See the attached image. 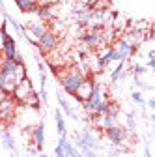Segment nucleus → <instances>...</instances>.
<instances>
[{
	"label": "nucleus",
	"mask_w": 155,
	"mask_h": 157,
	"mask_svg": "<svg viewBox=\"0 0 155 157\" xmlns=\"http://www.w3.org/2000/svg\"><path fill=\"white\" fill-rule=\"evenodd\" d=\"M93 84H95V81H93V78H92V77H86L84 81L81 82V86L77 88V92L73 94V97H75V99L79 101V103L86 101L88 97H90V94H92V88H93Z\"/></svg>",
	"instance_id": "nucleus-8"
},
{
	"label": "nucleus",
	"mask_w": 155,
	"mask_h": 157,
	"mask_svg": "<svg viewBox=\"0 0 155 157\" xmlns=\"http://www.w3.org/2000/svg\"><path fill=\"white\" fill-rule=\"evenodd\" d=\"M13 60H15L17 64H23V54H21V52L17 51V54H15V58H13Z\"/></svg>",
	"instance_id": "nucleus-33"
},
{
	"label": "nucleus",
	"mask_w": 155,
	"mask_h": 157,
	"mask_svg": "<svg viewBox=\"0 0 155 157\" xmlns=\"http://www.w3.org/2000/svg\"><path fill=\"white\" fill-rule=\"evenodd\" d=\"M79 151H81L82 157H97V151H93L90 148H79Z\"/></svg>",
	"instance_id": "nucleus-30"
},
{
	"label": "nucleus",
	"mask_w": 155,
	"mask_h": 157,
	"mask_svg": "<svg viewBox=\"0 0 155 157\" xmlns=\"http://www.w3.org/2000/svg\"><path fill=\"white\" fill-rule=\"evenodd\" d=\"M28 153H30V155L34 157V155H36V148H28Z\"/></svg>",
	"instance_id": "nucleus-38"
},
{
	"label": "nucleus",
	"mask_w": 155,
	"mask_h": 157,
	"mask_svg": "<svg viewBox=\"0 0 155 157\" xmlns=\"http://www.w3.org/2000/svg\"><path fill=\"white\" fill-rule=\"evenodd\" d=\"M37 15H40L41 21H51V19L54 17V11H52V6H37L36 8Z\"/></svg>",
	"instance_id": "nucleus-24"
},
{
	"label": "nucleus",
	"mask_w": 155,
	"mask_h": 157,
	"mask_svg": "<svg viewBox=\"0 0 155 157\" xmlns=\"http://www.w3.org/2000/svg\"><path fill=\"white\" fill-rule=\"evenodd\" d=\"M15 4H17L19 11H23V13H30V11H36V8H37L36 0H15Z\"/></svg>",
	"instance_id": "nucleus-22"
},
{
	"label": "nucleus",
	"mask_w": 155,
	"mask_h": 157,
	"mask_svg": "<svg viewBox=\"0 0 155 157\" xmlns=\"http://www.w3.org/2000/svg\"><path fill=\"white\" fill-rule=\"evenodd\" d=\"M58 146L64 150L66 157H82L81 151H79V148H77L73 142H69V140H67V136H60V140H58Z\"/></svg>",
	"instance_id": "nucleus-13"
},
{
	"label": "nucleus",
	"mask_w": 155,
	"mask_h": 157,
	"mask_svg": "<svg viewBox=\"0 0 155 157\" xmlns=\"http://www.w3.org/2000/svg\"><path fill=\"white\" fill-rule=\"evenodd\" d=\"M34 92H36V90H34V86H32V82H30V78L25 77L23 81L15 86V90H13L11 95L15 97V101H19V103H23V105H25V101L28 99V97H30Z\"/></svg>",
	"instance_id": "nucleus-5"
},
{
	"label": "nucleus",
	"mask_w": 155,
	"mask_h": 157,
	"mask_svg": "<svg viewBox=\"0 0 155 157\" xmlns=\"http://www.w3.org/2000/svg\"><path fill=\"white\" fill-rule=\"evenodd\" d=\"M17 84H19V81H17L15 75H6V73L0 71V90H2L4 94L11 95Z\"/></svg>",
	"instance_id": "nucleus-11"
},
{
	"label": "nucleus",
	"mask_w": 155,
	"mask_h": 157,
	"mask_svg": "<svg viewBox=\"0 0 155 157\" xmlns=\"http://www.w3.org/2000/svg\"><path fill=\"white\" fill-rule=\"evenodd\" d=\"M146 71H148L146 66H140V64H134L133 66V75L134 77H142V75H146Z\"/></svg>",
	"instance_id": "nucleus-28"
},
{
	"label": "nucleus",
	"mask_w": 155,
	"mask_h": 157,
	"mask_svg": "<svg viewBox=\"0 0 155 157\" xmlns=\"http://www.w3.org/2000/svg\"><path fill=\"white\" fill-rule=\"evenodd\" d=\"M0 139H2V146L6 148V150H9L11 153H19V150H17V146H15V140H13V136H11V133L9 131H6V129H2L0 131Z\"/></svg>",
	"instance_id": "nucleus-16"
},
{
	"label": "nucleus",
	"mask_w": 155,
	"mask_h": 157,
	"mask_svg": "<svg viewBox=\"0 0 155 157\" xmlns=\"http://www.w3.org/2000/svg\"><path fill=\"white\" fill-rule=\"evenodd\" d=\"M58 45V36L52 30H47L41 37L36 39V47H40L41 52H52Z\"/></svg>",
	"instance_id": "nucleus-6"
},
{
	"label": "nucleus",
	"mask_w": 155,
	"mask_h": 157,
	"mask_svg": "<svg viewBox=\"0 0 155 157\" xmlns=\"http://www.w3.org/2000/svg\"><path fill=\"white\" fill-rule=\"evenodd\" d=\"M32 140H34V144H36L37 150L43 148V144H45V125L41 122L32 127Z\"/></svg>",
	"instance_id": "nucleus-14"
},
{
	"label": "nucleus",
	"mask_w": 155,
	"mask_h": 157,
	"mask_svg": "<svg viewBox=\"0 0 155 157\" xmlns=\"http://www.w3.org/2000/svg\"><path fill=\"white\" fill-rule=\"evenodd\" d=\"M146 67H151V69L155 67V58H153V60H148V66Z\"/></svg>",
	"instance_id": "nucleus-37"
},
{
	"label": "nucleus",
	"mask_w": 155,
	"mask_h": 157,
	"mask_svg": "<svg viewBox=\"0 0 155 157\" xmlns=\"http://www.w3.org/2000/svg\"><path fill=\"white\" fill-rule=\"evenodd\" d=\"M56 99H58V105H60V109L66 112V116H69V118H73V120H79V118H77V114L73 112V109H71V105L64 99V95L60 94V92H58L56 94Z\"/></svg>",
	"instance_id": "nucleus-19"
},
{
	"label": "nucleus",
	"mask_w": 155,
	"mask_h": 157,
	"mask_svg": "<svg viewBox=\"0 0 155 157\" xmlns=\"http://www.w3.org/2000/svg\"><path fill=\"white\" fill-rule=\"evenodd\" d=\"M58 0H36L37 6H54Z\"/></svg>",
	"instance_id": "nucleus-31"
},
{
	"label": "nucleus",
	"mask_w": 155,
	"mask_h": 157,
	"mask_svg": "<svg viewBox=\"0 0 155 157\" xmlns=\"http://www.w3.org/2000/svg\"><path fill=\"white\" fill-rule=\"evenodd\" d=\"M133 101L137 103V105H140V107H144L146 105V99H144V95H142V92H133Z\"/></svg>",
	"instance_id": "nucleus-29"
},
{
	"label": "nucleus",
	"mask_w": 155,
	"mask_h": 157,
	"mask_svg": "<svg viewBox=\"0 0 155 157\" xmlns=\"http://www.w3.org/2000/svg\"><path fill=\"white\" fill-rule=\"evenodd\" d=\"M0 25H2V23H0Z\"/></svg>",
	"instance_id": "nucleus-42"
},
{
	"label": "nucleus",
	"mask_w": 155,
	"mask_h": 157,
	"mask_svg": "<svg viewBox=\"0 0 155 157\" xmlns=\"http://www.w3.org/2000/svg\"><path fill=\"white\" fill-rule=\"evenodd\" d=\"M19 64L15 60H9V58H2V64H0V71L6 73V75H15Z\"/></svg>",
	"instance_id": "nucleus-20"
},
{
	"label": "nucleus",
	"mask_w": 155,
	"mask_h": 157,
	"mask_svg": "<svg viewBox=\"0 0 155 157\" xmlns=\"http://www.w3.org/2000/svg\"><path fill=\"white\" fill-rule=\"evenodd\" d=\"M81 37H82V41H84L86 47H90V49H97V47H101L103 41H105V30H101V32L88 30V32L82 34Z\"/></svg>",
	"instance_id": "nucleus-7"
},
{
	"label": "nucleus",
	"mask_w": 155,
	"mask_h": 157,
	"mask_svg": "<svg viewBox=\"0 0 155 157\" xmlns=\"http://www.w3.org/2000/svg\"><path fill=\"white\" fill-rule=\"evenodd\" d=\"M54 122H56V129H58V133H60V136H66L67 135V127H66V120L62 116V110L54 112Z\"/></svg>",
	"instance_id": "nucleus-23"
},
{
	"label": "nucleus",
	"mask_w": 155,
	"mask_h": 157,
	"mask_svg": "<svg viewBox=\"0 0 155 157\" xmlns=\"http://www.w3.org/2000/svg\"><path fill=\"white\" fill-rule=\"evenodd\" d=\"M84 78H86V75H84L82 69H79V67H69V69H66L64 73H60V84H62V90H66V94L73 95Z\"/></svg>",
	"instance_id": "nucleus-2"
},
{
	"label": "nucleus",
	"mask_w": 155,
	"mask_h": 157,
	"mask_svg": "<svg viewBox=\"0 0 155 157\" xmlns=\"http://www.w3.org/2000/svg\"><path fill=\"white\" fill-rule=\"evenodd\" d=\"M0 64H2V54H0Z\"/></svg>",
	"instance_id": "nucleus-40"
},
{
	"label": "nucleus",
	"mask_w": 155,
	"mask_h": 157,
	"mask_svg": "<svg viewBox=\"0 0 155 157\" xmlns=\"http://www.w3.org/2000/svg\"><path fill=\"white\" fill-rule=\"evenodd\" d=\"M73 139H75V146L77 148H90L93 151H101L103 150V144L99 140V136L95 135L93 131H90V129H84L81 133H75Z\"/></svg>",
	"instance_id": "nucleus-3"
},
{
	"label": "nucleus",
	"mask_w": 155,
	"mask_h": 157,
	"mask_svg": "<svg viewBox=\"0 0 155 157\" xmlns=\"http://www.w3.org/2000/svg\"><path fill=\"white\" fill-rule=\"evenodd\" d=\"M153 58H155V51L151 49V51H148V60H153Z\"/></svg>",
	"instance_id": "nucleus-36"
},
{
	"label": "nucleus",
	"mask_w": 155,
	"mask_h": 157,
	"mask_svg": "<svg viewBox=\"0 0 155 157\" xmlns=\"http://www.w3.org/2000/svg\"><path fill=\"white\" fill-rule=\"evenodd\" d=\"M75 17H77V23H79L81 26H88V25L93 21V10H88V8L79 10Z\"/></svg>",
	"instance_id": "nucleus-17"
},
{
	"label": "nucleus",
	"mask_w": 155,
	"mask_h": 157,
	"mask_svg": "<svg viewBox=\"0 0 155 157\" xmlns=\"http://www.w3.org/2000/svg\"><path fill=\"white\" fill-rule=\"evenodd\" d=\"M122 39H125L129 45H133V47H137V49H138V47L142 45V41H144V34L138 32V30H133V32H129L127 36H123Z\"/></svg>",
	"instance_id": "nucleus-18"
},
{
	"label": "nucleus",
	"mask_w": 155,
	"mask_h": 157,
	"mask_svg": "<svg viewBox=\"0 0 155 157\" xmlns=\"http://www.w3.org/2000/svg\"><path fill=\"white\" fill-rule=\"evenodd\" d=\"M40 103H41V99H40V94H32L30 97H28V99L25 101V105H28V107H34V109H37V107H40Z\"/></svg>",
	"instance_id": "nucleus-27"
},
{
	"label": "nucleus",
	"mask_w": 155,
	"mask_h": 157,
	"mask_svg": "<svg viewBox=\"0 0 155 157\" xmlns=\"http://www.w3.org/2000/svg\"><path fill=\"white\" fill-rule=\"evenodd\" d=\"M47 30H49V28H47V25H45L43 21H37V23H28L26 28H25V34L37 39V37H41Z\"/></svg>",
	"instance_id": "nucleus-12"
},
{
	"label": "nucleus",
	"mask_w": 155,
	"mask_h": 157,
	"mask_svg": "<svg viewBox=\"0 0 155 157\" xmlns=\"http://www.w3.org/2000/svg\"><path fill=\"white\" fill-rule=\"evenodd\" d=\"M107 107H108V99H107L105 94H103L101 84L95 82L93 88H92L90 97H88L86 101H82V109H84L92 118H95V116L105 114V112H107Z\"/></svg>",
	"instance_id": "nucleus-1"
},
{
	"label": "nucleus",
	"mask_w": 155,
	"mask_h": 157,
	"mask_svg": "<svg viewBox=\"0 0 155 157\" xmlns=\"http://www.w3.org/2000/svg\"><path fill=\"white\" fill-rule=\"evenodd\" d=\"M123 69H125V60L118 62V66H116V67L110 71V82H112V84L118 82V78H120V75L123 73Z\"/></svg>",
	"instance_id": "nucleus-26"
},
{
	"label": "nucleus",
	"mask_w": 155,
	"mask_h": 157,
	"mask_svg": "<svg viewBox=\"0 0 155 157\" xmlns=\"http://www.w3.org/2000/svg\"><path fill=\"white\" fill-rule=\"evenodd\" d=\"M134 110H131V112H127L125 114V129L129 131V133H133V131H137V118H134Z\"/></svg>",
	"instance_id": "nucleus-25"
},
{
	"label": "nucleus",
	"mask_w": 155,
	"mask_h": 157,
	"mask_svg": "<svg viewBox=\"0 0 155 157\" xmlns=\"http://www.w3.org/2000/svg\"><path fill=\"white\" fill-rule=\"evenodd\" d=\"M54 157H66V153H64V150H62L60 146L54 148Z\"/></svg>",
	"instance_id": "nucleus-32"
},
{
	"label": "nucleus",
	"mask_w": 155,
	"mask_h": 157,
	"mask_svg": "<svg viewBox=\"0 0 155 157\" xmlns=\"http://www.w3.org/2000/svg\"><path fill=\"white\" fill-rule=\"evenodd\" d=\"M40 157H51V155H47V153H40ZM54 157V155H52Z\"/></svg>",
	"instance_id": "nucleus-39"
},
{
	"label": "nucleus",
	"mask_w": 155,
	"mask_h": 157,
	"mask_svg": "<svg viewBox=\"0 0 155 157\" xmlns=\"http://www.w3.org/2000/svg\"><path fill=\"white\" fill-rule=\"evenodd\" d=\"M97 118V127L99 129H108V127H116V125H120L118 124V116H112V114H101V116H95Z\"/></svg>",
	"instance_id": "nucleus-15"
},
{
	"label": "nucleus",
	"mask_w": 155,
	"mask_h": 157,
	"mask_svg": "<svg viewBox=\"0 0 155 157\" xmlns=\"http://www.w3.org/2000/svg\"><path fill=\"white\" fill-rule=\"evenodd\" d=\"M144 157H153V155H151V151H149V146H146V148H144Z\"/></svg>",
	"instance_id": "nucleus-35"
},
{
	"label": "nucleus",
	"mask_w": 155,
	"mask_h": 157,
	"mask_svg": "<svg viewBox=\"0 0 155 157\" xmlns=\"http://www.w3.org/2000/svg\"><path fill=\"white\" fill-rule=\"evenodd\" d=\"M11 157H17V155H15V153H13V155H11Z\"/></svg>",
	"instance_id": "nucleus-41"
},
{
	"label": "nucleus",
	"mask_w": 155,
	"mask_h": 157,
	"mask_svg": "<svg viewBox=\"0 0 155 157\" xmlns=\"http://www.w3.org/2000/svg\"><path fill=\"white\" fill-rule=\"evenodd\" d=\"M105 136H107V140L114 146H122L127 139H129V131L122 125H116V127H108L105 129Z\"/></svg>",
	"instance_id": "nucleus-4"
},
{
	"label": "nucleus",
	"mask_w": 155,
	"mask_h": 157,
	"mask_svg": "<svg viewBox=\"0 0 155 157\" xmlns=\"http://www.w3.org/2000/svg\"><path fill=\"white\" fill-rule=\"evenodd\" d=\"M15 114V101L9 95H6L4 99H0V122H8L9 118Z\"/></svg>",
	"instance_id": "nucleus-9"
},
{
	"label": "nucleus",
	"mask_w": 155,
	"mask_h": 157,
	"mask_svg": "<svg viewBox=\"0 0 155 157\" xmlns=\"http://www.w3.org/2000/svg\"><path fill=\"white\" fill-rule=\"evenodd\" d=\"M146 105H148V107H149L151 110H155V99H153V97H151V99H148V101H146Z\"/></svg>",
	"instance_id": "nucleus-34"
},
{
	"label": "nucleus",
	"mask_w": 155,
	"mask_h": 157,
	"mask_svg": "<svg viewBox=\"0 0 155 157\" xmlns=\"http://www.w3.org/2000/svg\"><path fill=\"white\" fill-rule=\"evenodd\" d=\"M114 49H116V52L120 54V60H127L129 56H133L134 52H137L138 49L137 47H133V45H129L125 39H118V41H116L114 45H112Z\"/></svg>",
	"instance_id": "nucleus-10"
},
{
	"label": "nucleus",
	"mask_w": 155,
	"mask_h": 157,
	"mask_svg": "<svg viewBox=\"0 0 155 157\" xmlns=\"http://www.w3.org/2000/svg\"><path fill=\"white\" fill-rule=\"evenodd\" d=\"M2 15H4V19H6V21H8V23H9V25L15 28V32H17L19 36H25V26H23L21 23H19V21H17V19H15L11 13H8V11L4 10V11H2Z\"/></svg>",
	"instance_id": "nucleus-21"
}]
</instances>
